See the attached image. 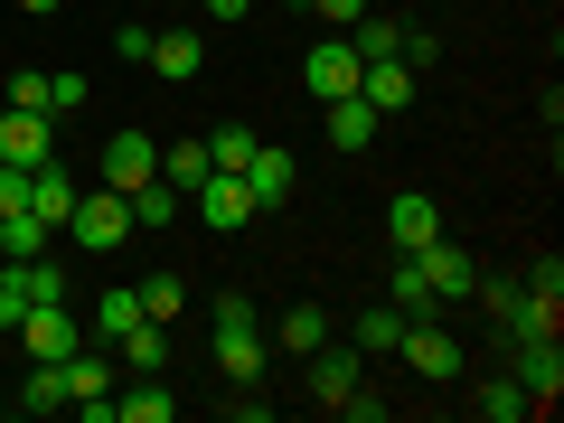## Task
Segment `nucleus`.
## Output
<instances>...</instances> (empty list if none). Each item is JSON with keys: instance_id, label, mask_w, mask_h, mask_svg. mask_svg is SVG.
<instances>
[{"instance_id": "obj_11", "label": "nucleus", "mask_w": 564, "mask_h": 423, "mask_svg": "<svg viewBox=\"0 0 564 423\" xmlns=\"http://www.w3.org/2000/svg\"><path fill=\"white\" fill-rule=\"evenodd\" d=\"M414 263H423V282H433V302H443V311L480 292V263H470L462 245H443V236H433V245H414Z\"/></svg>"}, {"instance_id": "obj_39", "label": "nucleus", "mask_w": 564, "mask_h": 423, "mask_svg": "<svg viewBox=\"0 0 564 423\" xmlns=\"http://www.w3.org/2000/svg\"><path fill=\"white\" fill-rule=\"evenodd\" d=\"M10 104H29V113H47V76H29V66H20V76H10Z\"/></svg>"}, {"instance_id": "obj_23", "label": "nucleus", "mask_w": 564, "mask_h": 423, "mask_svg": "<svg viewBox=\"0 0 564 423\" xmlns=\"http://www.w3.org/2000/svg\"><path fill=\"white\" fill-rule=\"evenodd\" d=\"M57 404H66V367H29V377H20V395H10V414H57Z\"/></svg>"}, {"instance_id": "obj_7", "label": "nucleus", "mask_w": 564, "mask_h": 423, "mask_svg": "<svg viewBox=\"0 0 564 423\" xmlns=\"http://www.w3.org/2000/svg\"><path fill=\"white\" fill-rule=\"evenodd\" d=\"M95 180L132 198L141 180H161V141H151V132H113V141H104V161H95Z\"/></svg>"}, {"instance_id": "obj_30", "label": "nucleus", "mask_w": 564, "mask_h": 423, "mask_svg": "<svg viewBox=\"0 0 564 423\" xmlns=\"http://www.w3.org/2000/svg\"><path fill=\"white\" fill-rule=\"evenodd\" d=\"M20 282H29V302H76V273H66L57 254H29V263H20Z\"/></svg>"}, {"instance_id": "obj_16", "label": "nucleus", "mask_w": 564, "mask_h": 423, "mask_svg": "<svg viewBox=\"0 0 564 423\" xmlns=\"http://www.w3.org/2000/svg\"><path fill=\"white\" fill-rule=\"evenodd\" d=\"M358 104H377V113H404V104H414V66H404V57L358 66Z\"/></svg>"}, {"instance_id": "obj_28", "label": "nucleus", "mask_w": 564, "mask_h": 423, "mask_svg": "<svg viewBox=\"0 0 564 423\" xmlns=\"http://www.w3.org/2000/svg\"><path fill=\"white\" fill-rule=\"evenodd\" d=\"M470 414H480V423H527V386L518 377H489L480 395H470Z\"/></svg>"}, {"instance_id": "obj_4", "label": "nucleus", "mask_w": 564, "mask_h": 423, "mask_svg": "<svg viewBox=\"0 0 564 423\" xmlns=\"http://www.w3.org/2000/svg\"><path fill=\"white\" fill-rule=\"evenodd\" d=\"M66 367V404H76L85 423H113V386H122V358H104V339L95 348H76V358H57Z\"/></svg>"}, {"instance_id": "obj_27", "label": "nucleus", "mask_w": 564, "mask_h": 423, "mask_svg": "<svg viewBox=\"0 0 564 423\" xmlns=\"http://www.w3.org/2000/svg\"><path fill=\"white\" fill-rule=\"evenodd\" d=\"M386 302H395L404 321H433V311H443V302H433V282H423V263H414V254H395V292H386Z\"/></svg>"}, {"instance_id": "obj_42", "label": "nucleus", "mask_w": 564, "mask_h": 423, "mask_svg": "<svg viewBox=\"0 0 564 423\" xmlns=\"http://www.w3.org/2000/svg\"><path fill=\"white\" fill-rule=\"evenodd\" d=\"M170 10H198V0H170Z\"/></svg>"}, {"instance_id": "obj_14", "label": "nucleus", "mask_w": 564, "mask_h": 423, "mask_svg": "<svg viewBox=\"0 0 564 423\" xmlns=\"http://www.w3.org/2000/svg\"><path fill=\"white\" fill-rule=\"evenodd\" d=\"M386 236H395V254H414V245L443 236V207L423 198V188H395V207H386Z\"/></svg>"}, {"instance_id": "obj_37", "label": "nucleus", "mask_w": 564, "mask_h": 423, "mask_svg": "<svg viewBox=\"0 0 564 423\" xmlns=\"http://www.w3.org/2000/svg\"><path fill=\"white\" fill-rule=\"evenodd\" d=\"M339 414H348V423H386V395H367V386H348V395H339Z\"/></svg>"}, {"instance_id": "obj_18", "label": "nucleus", "mask_w": 564, "mask_h": 423, "mask_svg": "<svg viewBox=\"0 0 564 423\" xmlns=\"http://www.w3.org/2000/svg\"><path fill=\"white\" fill-rule=\"evenodd\" d=\"M321 339H339V321H329L321 302H302V311H282V321H273V348H282V358H311Z\"/></svg>"}, {"instance_id": "obj_12", "label": "nucleus", "mask_w": 564, "mask_h": 423, "mask_svg": "<svg viewBox=\"0 0 564 423\" xmlns=\"http://www.w3.org/2000/svg\"><path fill=\"white\" fill-rule=\"evenodd\" d=\"M518 386H527V414H555V395H564L555 339H518Z\"/></svg>"}, {"instance_id": "obj_36", "label": "nucleus", "mask_w": 564, "mask_h": 423, "mask_svg": "<svg viewBox=\"0 0 564 423\" xmlns=\"http://www.w3.org/2000/svg\"><path fill=\"white\" fill-rule=\"evenodd\" d=\"M85 95H95V85H85V76H47V113H76Z\"/></svg>"}, {"instance_id": "obj_31", "label": "nucleus", "mask_w": 564, "mask_h": 423, "mask_svg": "<svg viewBox=\"0 0 564 423\" xmlns=\"http://www.w3.org/2000/svg\"><path fill=\"white\" fill-rule=\"evenodd\" d=\"M207 170H217V161H207V141H170V151H161V180L180 188V198H188V188L207 180Z\"/></svg>"}, {"instance_id": "obj_21", "label": "nucleus", "mask_w": 564, "mask_h": 423, "mask_svg": "<svg viewBox=\"0 0 564 423\" xmlns=\"http://www.w3.org/2000/svg\"><path fill=\"white\" fill-rule=\"evenodd\" d=\"M66 207H76V180H66L57 161H39V170H29V217H39V226H66Z\"/></svg>"}, {"instance_id": "obj_26", "label": "nucleus", "mask_w": 564, "mask_h": 423, "mask_svg": "<svg viewBox=\"0 0 564 423\" xmlns=\"http://www.w3.org/2000/svg\"><path fill=\"white\" fill-rule=\"evenodd\" d=\"M170 217H180V188H170V180H141L132 188V236H161Z\"/></svg>"}, {"instance_id": "obj_1", "label": "nucleus", "mask_w": 564, "mask_h": 423, "mask_svg": "<svg viewBox=\"0 0 564 423\" xmlns=\"http://www.w3.org/2000/svg\"><path fill=\"white\" fill-rule=\"evenodd\" d=\"M57 245H85V254H113V245H132V198L122 188H76V207H66V226H57Z\"/></svg>"}, {"instance_id": "obj_6", "label": "nucleus", "mask_w": 564, "mask_h": 423, "mask_svg": "<svg viewBox=\"0 0 564 423\" xmlns=\"http://www.w3.org/2000/svg\"><path fill=\"white\" fill-rule=\"evenodd\" d=\"M0 161H10V170H39V161H57V113L0 104Z\"/></svg>"}, {"instance_id": "obj_25", "label": "nucleus", "mask_w": 564, "mask_h": 423, "mask_svg": "<svg viewBox=\"0 0 564 423\" xmlns=\"http://www.w3.org/2000/svg\"><path fill=\"white\" fill-rule=\"evenodd\" d=\"M47 245H57V226H39V217H29V207H10V217H0V254H10V263L47 254Z\"/></svg>"}, {"instance_id": "obj_20", "label": "nucleus", "mask_w": 564, "mask_h": 423, "mask_svg": "<svg viewBox=\"0 0 564 423\" xmlns=\"http://www.w3.org/2000/svg\"><path fill=\"white\" fill-rule=\"evenodd\" d=\"M321 122H329V141H339V151H367V141H377V104H358V95H329L321 104Z\"/></svg>"}, {"instance_id": "obj_32", "label": "nucleus", "mask_w": 564, "mask_h": 423, "mask_svg": "<svg viewBox=\"0 0 564 423\" xmlns=\"http://www.w3.org/2000/svg\"><path fill=\"white\" fill-rule=\"evenodd\" d=\"M207 161H217V170H245V161H254V132H245V122H217V132H207Z\"/></svg>"}, {"instance_id": "obj_22", "label": "nucleus", "mask_w": 564, "mask_h": 423, "mask_svg": "<svg viewBox=\"0 0 564 423\" xmlns=\"http://www.w3.org/2000/svg\"><path fill=\"white\" fill-rule=\"evenodd\" d=\"M132 321H141V292H132V282H113V292H95V321H85V329H95V339L113 348Z\"/></svg>"}, {"instance_id": "obj_5", "label": "nucleus", "mask_w": 564, "mask_h": 423, "mask_svg": "<svg viewBox=\"0 0 564 423\" xmlns=\"http://www.w3.org/2000/svg\"><path fill=\"white\" fill-rule=\"evenodd\" d=\"M395 358L414 367V377H433V386H452V377H462V339H452V329H443V311H433V321H404Z\"/></svg>"}, {"instance_id": "obj_33", "label": "nucleus", "mask_w": 564, "mask_h": 423, "mask_svg": "<svg viewBox=\"0 0 564 423\" xmlns=\"http://www.w3.org/2000/svg\"><path fill=\"white\" fill-rule=\"evenodd\" d=\"M527 292H545V302H564V254H555V245H545V254L527 263Z\"/></svg>"}, {"instance_id": "obj_34", "label": "nucleus", "mask_w": 564, "mask_h": 423, "mask_svg": "<svg viewBox=\"0 0 564 423\" xmlns=\"http://www.w3.org/2000/svg\"><path fill=\"white\" fill-rule=\"evenodd\" d=\"M395 57H404V66H414V76H423V66L443 57V39H433V29H404V39H395Z\"/></svg>"}, {"instance_id": "obj_2", "label": "nucleus", "mask_w": 564, "mask_h": 423, "mask_svg": "<svg viewBox=\"0 0 564 423\" xmlns=\"http://www.w3.org/2000/svg\"><path fill=\"white\" fill-rule=\"evenodd\" d=\"M263 358H273V339L254 329L245 292H226V302H217V367H226L236 386H254V377H263Z\"/></svg>"}, {"instance_id": "obj_3", "label": "nucleus", "mask_w": 564, "mask_h": 423, "mask_svg": "<svg viewBox=\"0 0 564 423\" xmlns=\"http://www.w3.org/2000/svg\"><path fill=\"white\" fill-rule=\"evenodd\" d=\"M188 207H198V226H207V236H245V226L263 217V207H254V188H245V170H207V180L188 188Z\"/></svg>"}, {"instance_id": "obj_15", "label": "nucleus", "mask_w": 564, "mask_h": 423, "mask_svg": "<svg viewBox=\"0 0 564 423\" xmlns=\"http://www.w3.org/2000/svg\"><path fill=\"white\" fill-rule=\"evenodd\" d=\"M358 348H348V339H321V348H311V395H321V404H339L348 395V386H358Z\"/></svg>"}, {"instance_id": "obj_9", "label": "nucleus", "mask_w": 564, "mask_h": 423, "mask_svg": "<svg viewBox=\"0 0 564 423\" xmlns=\"http://www.w3.org/2000/svg\"><path fill=\"white\" fill-rule=\"evenodd\" d=\"M20 339H29V358L57 367V358H76V348H85V329H76V311H66V302H29L20 311Z\"/></svg>"}, {"instance_id": "obj_29", "label": "nucleus", "mask_w": 564, "mask_h": 423, "mask_svg": "<svg viewBox=\"0 0 564 423\" xmlns=\"http://www.w3.org/2000/svg\"><path fill=\"white\" fill-rule=\"evenodd\" d=\"M132 292H141V321H180V311H188V282L180 273H141Z\"/></svg>"}, {"instance_id": "obj_17", "label": "nucleus", "mask_w": 564, "mask_h": 423, "mask_svg": "<svg viewBox=\"0 0 564 423\" xmlns=\"http://www.w3.org/2000/svg\"><path fill=\"white\" fill-rule=\"evenodd\" d=\"M170 414H180L170 377H132V386H113V423H170Z\"/></svg>"}, {"instance_id": "obj_19", "label": "nucleus", "mask_w": 564, "mask_h": 423, "mask_svg": "<svg viewBox=\"0 0 564 423\" xmlns=\"http://www.w3.org/2000/svg\"><path fill=\"white\" fill-rule=\"evenodd\" d=\"M113 358L132 367V377H161V367H170V321H132L113 339Z\"/></svg>"}, {"instance_id": "obj_13", "label": "nucleus", "mask_w": 564, "mask_h": 423, "mask_svg": "<svg viewBox=\"0 0 564 423\" xmlns=\"http://www.w3.org/2000/svg\"><path fill=\"white\" fill-rule=\"evenodd\" d=\"M245 188H254V207H282L292 188H302V161H292L282 141H254V161H245Z\"/></svg>"}, {"instance_id": "obj_35", "label": "nucleus", "mask_w": 564, "mask_h": 423, "mask_svg": "<svg viewBox=\"0 0 564 423\" xmlns=\"http://www.w3.org/2000/svg\"><path fill=\"white\" fill-rule=\"evenodd\" d=\"M20 311H29V282H20V263L0 273V329H20Z\"/></svg>"}, {"instance_id": "obj_38", "label": "nucleus", "mask_w": 564, "mask_h": 423, "mask_svg": "<svg viewBox=\"0 0 564 423\" xmlns=\"http://www.w3.org/2000/svg\"><path fill=\"white\" fill-rule=\"evenodd\" d=\"M113 57H132V66H141V57H151V29H141V20H122V29H113Z\"/></svg>"}, {"instance_id": "obj_40", "label": "nucleus", "mask_w": 564, "mask_h": 423, "mask_svg": "<svg viewBox=\"0 0 564 423\" xmlns=\"http://www.w3.org/2000/svg\"><path fill=\"white\" fill-rule=\"evenodd\" d=\"M254 0H198V20H245Z\"/></svg>"}, {"instance_id": "obj_24", "label": "nucleus", "mask_w": 564, "mask_h": 423, "mask_svg": "<svg viewBox=\"0 0 564 423\" xmlns=\"http://www.w3.org/2000/svg\"><path fill=\"white\" fill-rule=\"evenodd\" d=\"M395 339H404V311H395V302H377L367 321H348V348H358V358H386Z\"/></svg>"}, {"instance_id": "obj_43", "label": "nucleus", "mask_w": 564, "mask_h": 423, "mask_svg": "<svg viewBox=\"0 0 564 423\" xmlns=\"http://www.w3.org/2000/svg\"><path fill=\"white\" fill-rule=\"evenodd\" d=\"M0 414H10V395H0Z\"/></svg>"}, {"instance_id": "obj_41", "label": "nucleus", "mask_w": 564, "mask_h": 423, "mask_svg": "<svg viewBox=\"0 0 564 423\" xmlns=\"http://www.w3.org/2000/svg\"><path fill=\"white\" fill-rule=\"evenodd\" d=\"M20 10H29V20H57V10H66V0H20Z\"/></svg>"}, {"instance_id": "obj_8", "label": "nucleus", "mask_w": 564, "mask_h": 423, "mask_svg": "<svg viewBox=\"0 0 564 423\" xmlns=\"http://www.w3.org/2000/svg\"><path fill=\"white\" fill-rule=\"evenodd\" d=\"M302 85H311V95H358V47H348L339 39V29H321V39H311V57H302Z\"/></svg>"}, {"instance_id": "obj_10", "label": "nucleus", "mask_w": 564, "mask_h": 423, "mask_svg": "<svg viewBox=\"0 0 564 423\" xmlns=\"http://www.w3.org/2000/svg\"><path fill=\"white\" fill-rule=\"evenodd\" d=\"M141 66H151L161 85H198V66H207V39H198L188 20H170V29H151V57H141Z\"/></svg>"}]
</instances>
